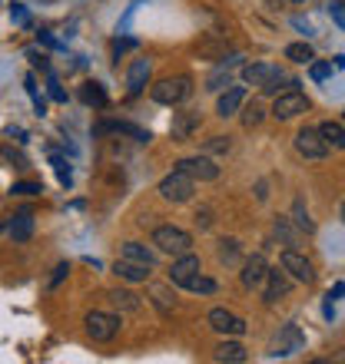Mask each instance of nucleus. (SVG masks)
<instances>
[{"label":"nucleus","mask_w":345,"mask_h":364,"mask_svg":"<svg viewBox=\"0 0 345 364\" xmlns=\"http://www.w3.org/2000/svg\"><path fill=\"white\" fill-rule=\"evenodd\" d=\"M272 232H276V239H282V245H296V232H292L289 219H276Z\"/></svg>","instance_id":"473e14b6"},{"label":"nucleus","mask_w":345,"mask_h":364,"mask_svg":"<svg viewBox=\"0 0 345 364\" xmlns=\"http://www.w3.org/2000/svg\"><path fill=\"white\" fill-rule=\"evenodd\" d=\"M50 100H53V103H67V93H63V87H60L57 83V77H50Z\"/></svg>","instance_id":"a19ab883"},{"label":"nucleus","mask_w":345,"mask_h":364,"mask_svg":"<svg viewBox=\"0 0 345 364\" xmlns=\"http://www.w3.org/2000/svg\"><path fill=\"white\" fill-rule=\"evenodd\" d=\"M14 196H40V192H43V186H40V182H14Z\"/></svg>","instance_id":"e433bc0d"},{"label":"nucleus","mask_w":345,"mask_h":364,"mask_svg":"<svg viewBox=\"0 0 345 364\" xmlns=\"http://www.w3.org/2000/svg\"><path fill=\"white\" fill-rule=\"evenodd\" d=\"M190 93H192V80L190 77H163L153 90H150V96H153L156 103H163V106L182 103Z\"/></svg>","instance_id":"f03ea898"},{"label":"nucleus","mask_w":345,"mask_h":364,"mask_svg":"<svg viewBox=\"0 0 345 364\" xmlns=\"http://www.w3.org/2000/svg\"><path fill=\"white\" fill-rule=\"evenodd\" d=\"M276 70L279 67H272V63H246V67H242V80H246V83H252V87H262V83H266Z\"/></svg>","instance_id":"a211bd4d"},{"label":"nucleus","mask_w":345,"mask_h":364,"mask_svg":"<svg viewBox=\"0 0 345 364\" xmlns=\"http://www.w3.org/2000/svg\"><path fill=\"white\" fill-rule=\"evenodd\" d=\"M192 275H200V255H192V252L176 255V262H172V269H170V285L186 288V282H190Z\"/></svg>","instance_id":"9b49d317"},{"label":"nucleus","mask_w":345,"mask_h":364,"mask_svg":"<svg viewBox=\"0 0 345 364\" xmlns=\"http://www.w3.org/2000/svg\"><path fill=\"white\" fill-rule=\"evenodd\" d=\"M289 288H292V282H289V272L282 269H269L266 275V291H262V298H266L269 305H276V301H282V298L289 295Z\"/></svg>","instance_id":"f8f14e48"},{"label":"nucleus","mask_w":345,"mask_h":364,"mask_svg":"<svg viewBox=\"0 0 345 364\" xmlns=\"http://www.w3.org/2000/svg\"><path fill=\"white\" fill-rule=\"evenodd\" d=\"M10 235L14 242H27L34 235V212L30 209H20L14 219H10Z\"/></svg>","instance_id":"f3484780"},{"label":"nucleus","mask_w":345,"mask_h":364,"mask_svg":"<svg viewBox=\"0 0 345 364\" xmlns=\"http://www.w3.org/2000/svg\"><path fill=\"white\" fill-rule=\"evenodd\" d=\"M120 259H130V262H143V265H150V269H153V265H156L153 252L146 249V245H140V242H126L123 249H120Z\"/></svg>","instance_id":"6ab92c4d"},{"label":"nucleus","mask_w":345,"mask_h":364,"mask_svg":"<svg viewBox=\"0 0 345 364\" xmlns=\"http://www.w3.org/2000/svg\"><path fill=\"white\" fill-rule=\"evenodd\" d=\"M282 269L296 278V282H302V285H312V282H316V265H312L306 255H299L296 249L282 252Z\"/></svg>","instance_id":"39448f33"},{"label":"nucleus","mask_w":345,"mask_h":364,"mask_svg":"<svg viewBox=\"0 0 345 364\" xmlns=\"http://www.w3.org/2000/svg\"><path fill=\"white\" fill-rule=\"evenodd\" d=\"M110 301H113L120 311H140V298H136L133 291H123V288L110 291Z\"/></svg>","instance_id":"393cba45"},{"label":"nucleus","mask_w":345,"mask_h":364,"mask_svg":"<svg viewBox=\"0 0 345 364\" xmlns=\"http://www.w3.org/2000/svg\"><path fill=\"white\" fill-rule=\"evenodd\" d=\"M192 182H196L192 176L180 173V169H172V173L160 182V196H163L166 202H190L192 192H196V186H192Z\"/></svg>","instance_id":"7ed1b4c3"},{"label":"nucleus","mask_w":345,"mask_h":364,"mask_svg":"<svg viewBox=\"0 0 345 364\" xmlns=\"http://www.w3.org/2000/svg\"><path fill=\"white\" fill-rule=\"evenodd\" d=\"M27 60H30V63H34V67L47 70V57H43V53H37V50H27Z\"/></svg>","instance_id":"c03bdc74"},{"label":"nucleus","mask_w":345,"mask_h":364,"mask_svg":"<svg viewBox=\"0 0 345 364\" xmlns=\"http://www.w3.org/2000/svg\"><path fill=\"white\" fill-rule=\"evenodd\" d=\"M202 149L206 153H230V136H212V139L202 143Z\"/></svg>","instance_id":"f704fd0d"},{"label":"nucleus","mask_w":345,"mask_h":364,"mask_svg":"<svg viewBox=\"0 0 345 364\" xmlns=\"http://www.w3.org/2000/svg\"><path fill=\"white\" fill-rule=\"evenodd\" d=\"M266 275H269V265H266V255L262 252H256V255H249V259L242 262V272H240V282H242V288H259L262 282H266Z\"/></svg>","instance_id":"1a4fd4ad"},{"label":"nucleus","mask_w":345,"mask_h":364,"mask_svg":"<svg viewBox=\"0 0 345 364\" xmlns=\"http://www.w3.org/2000/svg\"><path fill=\"white\" fill-rule=\"evenodd\" d=\"M153 245L160 252H170V255H186V252H192V235L180 225H160L153 232Z\"/></svg>","instance_id":"f257e3e1"},{"label":"nucleus","mask_w":345,"mask_h":364,"mask_svg":"<svg viewBox=\"0 0 345 364\" xmlns=\"http://www.w3.org/2000/svg\"><path fill=\"white\" fill-rule=\"evenodd\" d=\"M80 100H83L86 106H106V93L100 83H83V87H80Z\"/></svg>","instance_id":"a878e982"},{"label":"nucleus","mask_w":345,"mask_h":364,"mask_svg":"<svg viewBox=\"0 0 345 364\" xmlns=\"http://www.w3.org/2000/svg\"><path fill=\"white\" fill-rule=\"evenodd\" d=\"M50 163H53V169H57V179L63 182V186H70L73 182V176H70V166H67V159L60 153H50Z\"/></svg>","instance_id":"72a5a7b5"},{"label":"nucleus","mask_w":345,"mask_h":364,"mask_svg":"<svg viewBox=\"0 0 345 364\" xmlns=\"http://www.w3.org/2000/svg\"><path fill=\"white\" fill-rule=\"evenodd\" d=\"M196 225H200V229H210V225H212V212L210 209H200V212H196Z\"/></svg>","instance_id":"79ce46f5"},{"label":"nucleus","mask_w":345,"mask_h":364,"mask_svg":"<svg viewBox=\"0 0 345 364\" xmlns=\"http://www.w3.org/2000/svg\"><path fill=\"white\" fill-rule=\"evenodd\" d=\"M236 60H240V57H232V60H226V63H220V67H216V73L206 80V90H222V83L230 87V73H232V67H236Z\"/></svg>","instance_id":"b1692460"},{"label":"nucleus","mask_w":345,"mask_h":364,"mask_svg":"<svg viewBox=\"0 0 345 364\" xmlns=\"http://www.w3.org/2000/svg\"><path fill=\"white\" fill-rule=\"evenodd\" d=\"M342 222H345V205H342Z\"/></svg>","instance_id":"3c124183"},{"label":"nucleus","mask_w":345,"mask_h":364,"mask_svg":"<svg viewBox=\"0 0 345 364\" xmlns=\"http://www.w3.org/2000/svg\"><path fill=\"white\" fill-rule=\"evenodd\" d=\"M220 262L236 265V262H240V242H236V239H222L220 242Z\"/></svg>","instance_id":"bb28decb"},{"label":"nucleus","mask_w":345,"mask_h":364,"mask_svg":"<svg viewBox=\"0 0 345 364\" xmlns=\"http://www.w3.org/2000/svg\"><path fill=\"white\" fill-rule=\"evenodd\" d=\"M309 109V100L306 93H299V90H286L282 96H276V103H272V116L276 119H292V116L306 113Z\"/></svg>","instance_id":"423d86ee"},{"label":"nucleus","mask_w":345,"mask_h":364,"mask_svg":"<svg viewBox=\"0 0 345 364\" xmlns=\"http://www.w3.org/2000/svg\"><path fill=\"white\" fill-rule=\"evenodd\" d=\"M150 80V60H133L130 63V73H126V93L130 96H140Z\"/></svg>","instance_id":"4468645a"},{"label":"nucleus","mask_w":345,"mask_h":364,"mask_svg":"<svg viewBox=\"0 0 345 364\" xmlns=\"http://www.w3.org/2000/svg\"><path fill=\"white\" fill-rule=\"evenodd\" d=\"M296 4H302V0H296Z\"/></svg>","instance_id":"603ef678"},{"label":"nucleus","mask_w":345,"mask_h":364,"mask_svg":"<svg viewBox=\"0 0 345 364\" xmlns=\"http://www.w3.org/2000/svg\"><path fill=\"white\" fill-rule=\"evenodd\" d=\"M200 126V113H192V109H186V113H176L172 116V126H170V133H172V139H190L192 136V129Z\"/></svg>","instance_id":"2eb2a0df"},{"label":"nucleus","mask_w":345,"mask_h":364,"mask_svg":"<svg viewBox=\"0 0 345 364\" xmlns=\"http://www.w3.org/2000/svg\"><path fill=\"white\" fill-rule=\"evenodd\" d=\"M40 43H43V47H50V50H60V43L50 37V33H40Z\"/></svg>","instance_id":"de8ad7c7"},{"label":"nucleus","mask_w":345,"mask_h":364,"mask_svg":"<svg viewBox=\"0 0 345 364\" xmlns=\"http://www.w3.org/2000/svg\"><path fill=\"white\" fill-rule=\"evenodd\" d=\"M292 222H296L302 232H312V229H316V225H312V219H309L306 205H302V199H296V205H292Z\"/></svg>","instance_id":"c756f323"},{"label":"nucleus","mask_w":345,"mask_h":364,"mask_svg":"<svg viewBox=\"0 0 345 364\" xmlns=\"http://www.w3.org/2000/svg\"><path fill=\"white\" fill-rule=\"evenodd\" d=\"M113 272L123 282H146L150 278V265H143V262H130V259H120L113 265Z\"/></svg>","instance_id":"dca6fc26"},{"label":"nucleus","mask_w":345,"mask_h":364,"mask_svg":"<svg viewBox=\"0 0 345 364\" xmlns=\"http://www.w3.org/2000/svg\"><path fill=\"white\" fill-rule=\"evenodd\" d=\"M302 345H306V335L299 331V325H286V328H282V335H279L276 351H272V355L286 358V355H292V351H299Z\"/></svg>","instance_id":"ddd939ff"},{"label":"nucleus","mask_w":345,"mask_h":364,"mask_svg":"<svg viewBox=\"0 0 345 364\" xmlns=\"http://www.w3.org/2000/svg\"><path fill=\"white\" fill-rule=\"evenodd\" d=\"M150 295L156 298V305H160V311H170V308H172V298H170V291H166L163 285H153V288H150Z\"/></svg>","instance_id":"c9c22d12"},{"label":"nucleus","mask_w":345,"mask_h":364,"mask_svg":"<svg viewBox=\"0 0 345 364\" xmlns=\"http://www.w3.org/2000/svg\"><path fill=\"white\" fill-rule=\"evenodd\" d=\"M216 361H226V364H242L246 361V348L240 341H222L216 348Z\"/></svg>","instance_id":"aec40b11"},{"label":"nucleus","mask_w":345,"mask_h":364,"mask_svg":"<svg viewBox=\"0 0 345 364\" xmlns=\"http://www.w3.org/2000/svg\"><path fill=\"white\" fill-rule=\"evenodd\" d=\"M4 156H7V159H10L14 166H17V169H27V159H24L20 153H14V149H4Z\"/></svg>","instance_id":"a18cd8bd"},{"label":"nucleus","mask_w":345,"mask_h":364,"mask_svg":"<svg viewBox=\"0 0 345 364\" xmlns=\"http://www.w3.org/2000/svg\"><path fill=\"white\" fill-rule=\"evenodd\" d=\"M262 116H266V109H262L259 103H249L246 109H242V126H246V129H252V126L262 123Z\"/></svg>","instance_id":"7c9ffc66"},{"label":"nucleus","mask_w":345,"mask_h":364,"mask_svg":"<svg viewBox=\"0 0 345 364\" xmlns=\"http://www.w3.org/2000/svg\"><path fill=\"white\" fill-rule=\"evenodd\" d=\"M339 295H345V285H342V282H339V285H332V291H329V298H332V301H336Z\"/></svg>","instance_id":"09e8293b"},{"label":"nucleus","mask_w":345,"mask_h":364,"mask_svg":"<svg viewBox=\"0 0 345 364\" xmlns=\"http://www.w3.org/2000/svg\"><path fill=\"white\" fill-rule=\"evenodd\" d=\"M83 325H86V335L93 341H113L120 335V318L110 315V311H90L83 318Z\"/></svg>","instance_id":"20e7f679"},{"label":"nucleus","mask_w":345,"mask_h":364,"mask_svg":"<svg viewBox=\"0 0 345 364\" xmlns=\"http://www.w3.org/2000/svg\"><path fill=\"white\" fill-rule=\"evenodd\" d=\"M332 70H336V73H339V70H345V57H336V63H332Z\"/></svg>","instance_id":"8fccbe9b"},{"label":"nucleus","mask_w":345,"mask_h":364,"mask_svg":"<svg viewBox=\"0 0 345 364\" xmlns=\"http://www.w3.org/2000/svg\"><path fill=\"white\" fill-rule=\"evenodd\" d=\"M329 17H332L339 27L345 30V4H342V0H332V4H329Z\"/></svg>","instance_id":"58836bf2"},{"label":"nucleus","mask_w":345,"mask_h":364,"mask_svg":"<svg viewBox=\"0 0 345 364\" xmlns=\"http://www.w3.org/2000/svg\"><path fill=\"white\" fill-rule=\"evenodd\" d=\"M296 149H299V156H306V159H322V156L329 153V143L322 139L319 129L306 126V129H299L296 133Z\"/></svg>","instance_id":"0eeeda50"},{"label":"nucleus","mask_w":345,"mask_h":364,"mask_svg":"<svg viewBox=\"0 0 345 364\" xmlns=\"http://www.w3.org/2000/svg\"><path fill=\"white\" fill-rule=\"evenodd\" d=\"M24 87H27V96L34 100V109H37V113L43 116V113H47V100H43V96L37 93V80L27 77V80H24Z\"/></svg>","instance_id":"2f4dec72"},{"label":"nucleus","mask_w":345,"mask_h":364,"mask_svg":"<svg viewBox=\"0 0 345 364\" xmlns=\"http://www.w3.org/2000/svg\"><path fill=\"white\" fill-rule=\"evenodd\" d=\"M67 272H70V265H67V262H63V265H57V269H53V278H50V288H53V285H60V282L67 278Z\"/></svg>","instance_id":"37998d69"},{"label":"nucleus","mask_w":345,"mask_h":364,"mask_svg":"<svg viewBox=\"0 0 345 364\" xmlns=\"http://www.w3.org/2000/svg\"><path fill=\"white\" fill-rule=\"evenodd\" d=\"M286 57L296 60V63H312V47H309V43H289Z\"/></svg>","instance_id":"cd10ccee"},{"label":"nucleus","mask_w":345,"mask_h":364,"mask_svg":"<svg viewBox=\"0 0 345 364\" xmlns=\"http://www.w3.org/2000/svg\"><path fill=\"white\" fill-rule=\"evenodd\" d=\"M319 133H322V139H326L329 146H336V149H345V126L342 123H322L319 126Z\"/></svg>","instance_id":"5701e85b"},{"label":"nucleus","mask_w":345,"mask_h":364,"mask_svg":"<svg viewBox=\"0 0 345 364\" xmlns=\"http://www.w3.org/2000/svg\"><path fill=\"white\" fill-rule=\"evenodd\" d=\"M206 321H210V328L220 331V335H242V331H246V321H242L240 315H232L230 308H212Z\"/></svg>","instance_id":"9d476101"},{"label":"nucleus","mask_w":345,"mask_h":364,"mask_svg":"<svg viewBox=\"0 0 345 364\" xmlns=\"http://www.w3.org/2000/svg\"><path fill=\"white\" fill-rule=\"evenodd\" d=\"M136 47V40H116L113 43V53L120 57V53H126V50H133Z\"/></svg>","instance_id":"49530a36"},{"label":"nucleus","mask_w":345,"mask_h":364,"mask_svg":"<svg viewBox=\"0 0 345 364\" xmlns=\"http://www.w3.org/2000/svg\"><path fill=\"white\" fill-rule=\"evenodd\" d=\"M242 100H246V93H242L240 87L226 90V93L220 96V106H216V113H220V116H232V113H236V109L242 106Z\"/></svg>","instance_id":"412c9836"},{"label":"nucleus","mask_w":345,"mask_h":364,"mask_svg":"<svg viewBox=\"0 0 345 364\" xmlns=\"http://www.w3.org/2000/svg\"><path fill=\"white\" fill-rule=\"evenodd\" d=\"M332 73H336V70H332V63H312V80H319V83H322V80H329Z\"/></svg>","instance_id":"ea45409f"},{"label":"nucleus","mask_w":345,"mask_h":364,"mask_svg":"<svg viewBox=\"0 0 345 364\" xmlns=\"http://www.w3.org/2000/svg\"><path fill=\"white\" fill-rule=\"evenodd\" d=\"M10 20H14L17 27H30V14H27V7H24V4H14V7H10Z\"/></svg>","instance_id":"4c0bfd02"},{"label":"nucleus","mask_w":345,"mask_h":364,"mask_svg":"<svg viewBox=\"0 0 345 364\" xmlns=\"http://www.w3.org/2000/svg\"><path fill=\"white\" fill-rule=\"evenodd\" d=\"M296 87H299V80H289L282 70H276V73H272L259 90H262L266 96H279V90H296Z\"/></svg>","instance_id":"4be33fe9"},{"label":"nucleus","mask_w":345,"mask_h":364,"mask_svg":"<svg viewBox=\"0 0 345 364\" xmlns=\"http://www.w3.org/2000/svg\"><path fill=\"white\" fill-rule=\"evenodd\" d=\"M186 288L196 291V295H212V291H216V282H212V278H202V275H192L190 282H186Z\"/></svg>","instance_id":"c85d7f7f"},{"label":"nucleus","mask_w":345,"mask_h":364,"mask_svg":"<svg viewBox=\"0 0 345 364\" xmlns=\"http://www.w3.org/2000/svg\"><path fill=\"white\" fill-rule=\"evenodd\" d=\"M176 169L186 173V176H192V179H200V182H212L216 176H220V166L212 163L210 156H190V159H180Z\"/></svg>","instance_id":"6e6552de"}]
</instances>
